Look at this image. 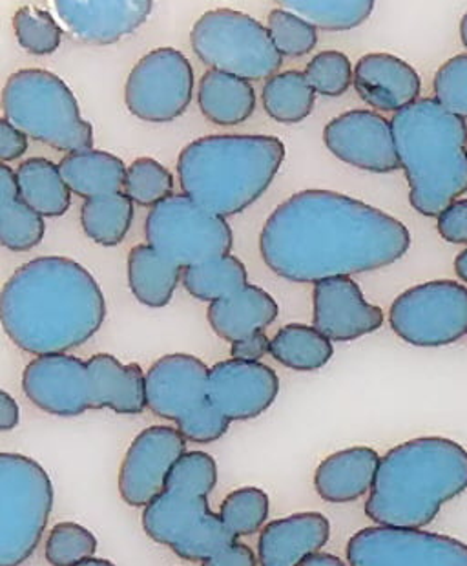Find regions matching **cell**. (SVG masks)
<instances>
[{"instance_id":"obj_46","label":"cell","mask_w":467,"mask_h":566,"mask_svg":"<svg viewBox=\"0 0 467 566\" xmlns=\"http://www.w3.org/2000/svg\"><path fill=\"white\" fill-rule=\"evenodd\" d=\"M21 409L17 400L8 391H0V431H11L19 424Z\"/></svg>"},{"instance_id":"obj_4","label":"cell","mask_w":467,"mask_h":566,"mask_svg":"<svg viewBox=\"0 0 467 566\" xmlns=\"http://www.w3.org/2000/svg\"><path fill=\"white\" fill-rule=\"evenodd\" d=\"M285 159L279 137L263 134H220L189 143L178 158L183 195L214 214H242L256 203Z\"/></svg>"},{"instance_id":"obj_35","label":"cell","mask_w":467,"mask_h":566,"mask_svg":"<svg viewBox=\"0 0 467 566\" xmlns=\"http://www.w3.org/2000/svg\"><path fill=\"white\" fill-rule=\"evenodd\" d=\"M268 512L270 503L267 493L259 488L245 486L229 493L217 514L229 534L237 539L262 532L267 525Z\"/></svg>"},{"instance_id":"obj_17","label":"cell","mask_w":467,"mask_h":566,"mask_svg":"<svg viewBox=\"0 0 467 566\" xmlns=\"http://www.w3.org/2000/svg\"><path fill=\"white\" fill-rule=\"evenodd\" d=\"M323 143L340 161L365 172H396L400 165L393 125L373 111H349L327 123Z\"/></svg>"},{"instance_id":"obj_11","label":"cell","mask_w":467,"mask_h":566,"mask_svg":"<svg viewBox=\"0 0 467 566\" xmlns=\"http://www.w3.org/2000/svg\"><path fill=\"white\" fill-rule=\"evenodd\" d=\"M190 42L201 63L245 81L270 80L284 61L267 27L231 8L203 13L190 32Z\"/></svg>"},{"instance_id":"obj_22","label":"cell","mask_w":467,"mask_h":566,"mask_svg":"<svg viewBox=\"0 0 467 566\" xmlns=\"http://www.w3.org/2000/svg\"><path fill=\"white\" fill-rule=\"evenodd\" d=\"M331 523L318 512L289 515L267 523L257 539L262 566H299L327 545Z\"/></svg>"},{"instance_id":"obj_25","label":"cell","mask_w":467,"mask_h":566,"mask_svg":"<svg viewBox=\"0 0 467 566\" xmlns=\"http://www.w3.org/2000/svg\"><path fill=\"white\" fill-rule=\"evenodd\" d=\"M59 168L70 190L85 200L119 195L125 189L128 170L121 158L94 148L66 154Z\"/></svg>"},{"instance_id":"obj_37","label":"cell","mask_w":467,"mask_h":566,"mask_svg":"<svg viewBox=\"0 0 467 566\" xmlns=\"http://www.w3.org/2000/svg\"><path fill=\"white\" fill-rule=\"evenodd\" d=\"M172 172L153 158H137L131 163L123 192L136 205L156 207L173 196Z\"/></svg>"},{"instance_id":"obj_43","label":"cell","mask_w":467,"mask_h":566,"mask_svg":"<svg viewBox=\"0 0 467 566\" xmlns=\"http://www.w3.org/2000/svg\"><path fill=\"white\" fill-rule=\"evenodd\" d=\"M30 137L2 117L0 122V159L2 165L22 158L28 150Z\"/></svg>"},{"instance_id":"obj_3","label":"cell","mask_w":467,"mask_h":566,"mask_svg":"<svg viewBox=\"0 0 467 566\" xmlns=\"http://www.w3.org/2000/svg\"><path fill=\"white\" fill-rule=\"evenodd\" d=\"M466 490V448L446 437H418L380 459L365 515L380 526L424 528Z\"/></svg>"},{"instance_id":"obj_24","label":"cell","mask_w":467,"mask_h":566,"mask_svg":"<svg viewBox=\"0 0 467 566\" xmlns=\"http://www.w3.org/2000/svg\"><path fill=\"white\" fill-rule=\"evenodd\" d=\"M278 316L276 300L265 289L251 283L240 293L209 305L206 311V318L215 335L231 344L247 338L254 331L273 325Z\"/></svg>"},{"instance_id":"obj_44","label":"cell","mask_w":467,"mask_h":566,"mask_svg":"<svg viewBox=\"0 0 467 566\" xmlns=\"http://www.w3.org/2000/svg\"><path fill=\"white\" fill-rule=\"evenodd\" d=\"M259 559L254 554L253 548L243 543H231L220 552H215L214 556L209 557L206 562L201 563L203 566H257Z\"/></svg>"},{"instance_id":"obj_27","label":"cell","mask_w":467,"mask_h":566,"mask_svg":"<svg viewBox=\"0 0 467 566\" xmlns=\"http://www.w3.org/2000/svg\"><path fill=\"white\" fill-rule=\"evenodd\" d=\"M201 114L220 126L242 125L256 111V92L251 81L209 70L198 86Z\"/></svg>"},{"instance_id":"obj_48","label":"cell","mask_w":467,"mask_h":566,"mask_svg":"<svg viewBox=\"0 0 467 566\" xmlns=\"http://www.w3.org/2000/svg\"><path fill=\"white\" fill-rule=\"evenodd\" d=\"M455 273L458 274V279L467 283V247L455 258Z\"/></svg>"},{"instance_id":"obj_42","label":"cell","mask_w":467,"mask_h":566,"mask_svg":"<svg viewBox=\"0 0 467 566\" xmlns=\"http://www.w3.org/2000/svg\"><path fill=\"white\" fill-rule=\"evenodd\" d=\"M436 229L446 242L467 243V200L453 201L438 218Z\"/></svg>"},{"instance_id":"obj_36","label":"cell","mask_w":467,"mask_h":566,"mask_svg":"<svg viewBox=\"0 0 467 566\" xmlns=\"http://www.w3.org/2000/svg\"><path fill=\"white\" fill-rule=\"evenodd\" d=\"M13 30L19 44L38 57L57 52L63 41V28L50 11L39 6H21L13 17Z\"/></svg>"},{"instance_id":"obj_5","label":"cell","mask_w":467,"mask_h":566,"mask_svg":"<svg viewBox=\"0 0 467 566\" xmlns=\"http://www.w3.org/2000/svg\"><path fill=\"white\" fill-rule=\"evenodd\" d=\"M391 125L411 207L425 218H438L467 192L466 122L424 97L396 112Z\"/></svg>"},{"instance_id":"obj_13","label":"cell","mask_w":467,"mask_h":566,"mask_svg":"<svg viewBox=\"0 0 467 566\" xmlns=\"http://www.w3.org/2000/svg\"><path fill=\"white\" fill-rule=\"evenodd\" d=\"M396 336L416 347H444L467 335V287L433 280L396 296L389 310Z\"/></svg>"},{"instance_id":"obj_31","label":"cell","mask_w":467,"mask_h":566,"mask_svg":"<svg viewBox=\"0 0 467 566\" xmlns=\"http://www.w3.org/2000/svg\"><path fill=\"white\" fill-rule=\"evenodd\" d=\"M181 282L190 296L214 304L247 287L248 274L240 258L226 254L211 262L183 269Z\"/></svg>"},{"instance_id":"obj_51","label":"cell","mask_w":467,"mask_h":566,"mask_svg":"<svg viewBox=\"0 0 467 566\" xmlns=\"http://www.w3.org/2000/svg\"><path fill=\"white\" fill-rule=\"evenodd\" d=\"M466 153H467V147H466Z\"/></svg>"},{"instance_id":"obj_39","label":"cell","mask_w":467,"mask_h":566,"mask_svg":"<svg viewBox=\"0 0 467 566\" xmlns=\"http://www.w3.org/2000/svg\"><path fill=\"white\" fill-rule=\"evenodd\" d=\"M267 30L282 57H304L318 44V30L279 6L268 13Z\"/></svg>"},{"instance_id":"obj_38","label":"cell","mask_w":467,"mask_h":566,"mask_svg":"<svg viewBox=\"0 0 467 566\" xmlns=\"http://www.w3.org/2000/svg\"><path fill=\"white\" fill-rule=\"evenodd\" d=\"M97 551L95 535L74 521L53 526L44 545V557L52 566H75L94 557Z\"/></svg>"},{"instance_id":"obj_19","label":"cell","mask_w":467,"mask_h":566,"mask_svg":"<svg viewBox=\"0 0 467 566\" xmlns=\"http://www.w3.org/2000/svg\"><path fill=\"white\" fill-rule=\"evenodd\" d=\"M385 321L351 276L323 280L312 291V325L331 342H351L379 331Z\"/></svg>"},{"instance_id":"obj_34","label":"cell","mask_w":467,"mask_h":566,"mask_svg":"<svg viewBox=\"0 0 467 566\" xmlns=\"http://www.w3.org/2000/svg\"><path fill=\"white\" fill-rule=\"evenodd\" d=\"M293 11L316 30L349 32L362 27L374 10L373 0H285L279 4Z\"/></svg>"},{"instance_id":"obj_40","label":"cell","mask_w":467,"mask_h":566,"mask_svg":"<svg viewBox=\"0 0 467 566\" xmlns=\"http://www.w3.org/2000/svg\"><path fill=\"white\" fill-rule=\"evenodd\" d=\"M304 74L316 94L323 97H340L354 84L351 59L337 50H326L315 55Z\"/></svg>"},{"instance_id":"obj_29","label":"cell","mask_w":467,"mask_h":566,"mask_svg":"<svg viewBox=\"0 0 467 566\" xmlns=\"http://www.w3.org/2000/svg\"><path fill=\"white\" fill-rule=\"evenodd\" d=\"M22 200L44 218H61L72 205V190L63 172L46 158H30L15 170Z\"/></svg>"},{"instance_id":"obj_2","label":"cell","mask_w":467,"mask_h":566,"mask_svg":"<svg viewBox=\"0 0 467 566\" xmlns=\"http://www.w3.org/2000/svg\"><path fill=\"white\" fill-rule=\"evenodd\" d=\"M0 318L22 352L66 355L105 324V294L94 274L72 258H33L4 283Z\"/></svg>"},{"instance_id":"obj_26","label":"cell","mask_w":467,"mask_h":566,"mask_svg":"<svg viewBox=\"0 0 467 566\" xmlns=\"http://www.w3.org/2000/svg\"><path fill=\"white\" fill-rule=\"evenodd\" d=\"M127 271L131 294L152 310L169 305L183 279V268L148 243H139L128 252Z\"/></svg>"},{"instance_id":"obj_21","label":"cell","mask_w":467,"mask_h":566,"mask_svg":"<svg viewBox=\"0 0 467 566\" xmlns=\"http://www.w3.org/2000/svg\"><path fill=\"white\" fill-rule=\"evenodd\" d=\"M352 86L369 106L396 114L421 99L422 80L410 63L393 53H368L354 66Z\"/></svg>"},{"instance_id":"obj_16","label":"cell","mask_w":467,"mask_h":566,"mask_svg":"<svg viewBox=\"0 0 467 566\" xmlns=\"http://www.w3.org/2000/svg\"><path fill=\"white\" fill-rule=\"evenodd\" d=\"M187 439L172 426H150L131 441L119 468V493L134 509L148 504L164 492L176 462L187 453Z\"/></svg>"},{"instance_id":"obj_49","label":"cell","mask_w":467,"mask_h":566,"mask_svg":"<svg viewBox=\"0 0 467 566\" xmlns=\"http://www.w3.org/2000/svg\"><path fill=\"white\" fill-rule=\"evenodd\" d=\"M75 566H116L114 563L106 562V559H97V557H92V559H86V562L79 563V565Z\"/></svg>"},{"instance_id":"obj_32","label":"cell","mask_w":467,"mask_h":566,"mask_svg":"<svg viewBox=\"0 0 467 566\" xmlns=\"http://www.w3.org/2000/svg\"><path fill=\"white\" fill-rule=\"evenodd\" d=\"M263 108L274 122L296 125L312 114L316 92L304 72L287 70L263 84Z\"/></svg>"},{"instance_id":"obj_20","label":"cell","mask_w":467,"mask_h":566,"mask_svg":"<svg viewBox=\"0 0 467 566\" xmlns=\"http://www.w3.org/2000/svg\"><path fill=\"white\" fill-rule=\"evenodd\" d=\"M150 0H57L61 21L88 44H114L137 32L152 13Z\"/></svg>"},{"instance_id":"obj_47","label":"cell","mask_w":467,"mask_h":566,"mask_svg":"<svg viewBox=\"0 0 467 566\" xmlns=\"http://www.w3.org/2000/svg\"><path fill=\"white\" fill-rule=\"evenodd\" d=\"M299 566H347L341 562L340 557L326 554V552H318L315 556L307 557Z\"/></svg>"},{"instance_id":"obj_8","label":"cell","mask_w":467,"mask_h":566,"mask_svg":"<svg viewBox=\"0 0 467 566\" xmlns=\"http://www.w3.org/2000/svg\"><path fill=\"white\" fill-rule=\"evenodd\" d=\"M2 112L30 139L59 153L94 147V128L81 116L77 97L50 70L22 69L11 74L2 90Z\"/></svg>"},{"instance_id":"obj_14","label":"cell","mask_w":467,"mask_h":566,"mask_svg":"<svg viewBox=\"0 0 467 566\" xmlns=\"http://www.w3.org/2000/svg\"><path fill=\"white\" fill-rule=\"evenodd\" d=\"M194 97V69L183 52L164 46L137 61L125 84L131 116L170 123L183 116Z\"/></svg>"},{"instance_id":"obj_15","label":"cell","mask_w":467,"mask_h":566,"mask_svg":"<svg viewBox=\"0 0 467 566\" xmlns=\"http://www.w3.org/2000/svg\"><path fill=\"white\" fill-rule=\"evenodd\" d=\"M349 566H467V545L424 528L368 526L346 548Z\"/></svg>"},{"instance_id":"obj_28","label":"cell","mask_w":467,"mask_h":566,"mask_svg":"<svg viewBox=\"0 0 467 566\" xmlns=\"http://www.w3.org/2000/svg\"><path fill=\"white\" fill-rule=\"evenodd\" d=\"M46 234L44 216L22 200L17 174L8 165L0 167V242L13 252L32 251Z\"/></svg>"},{"instance_id":"obj_1","label":"cell","mask_w":467,"mask_h":566,"mask_svg":"<svg viewBox=\"0 0 467 566\" xmlns=\"http://www.w3.org/2000/svg\"><path fill=\"white\" fill-rule=\"evenodd\" d=\"M410 247V229L394 216L326 189L287 198L259 234V254L276 276L315 285L393 265Z\"/></svg>"},{"instance_id":"obj_33","label":"cell","mask_w":467,"mask_h":566,"mask_svg":"<svg viewBox=\"0 0 467 566\" xmlns=\"http://www.w3.org/2000/svg\"><path fill=\"white\" fill-rule=\"evenodd\" d=\"M134 205L125 192L86 200L81 207L83 231L97 245H119L130 231Z\"/></svg>"},{"instance_id":"obj_6","label":"cell","mask_w":467,"mask_h":566,"mask_svg":"<svg viewBox=\"0 0 467 566\" xmlns=\"http://www.w3.org/2000/svg\"><path fill=\"white\" fill-rule=\"evenodd\" d=\"M22 389L39 409L55 417H79L88 409L139 415L147 409V373L108 353L88 360L46 355L28 364Z\"/></svg>"},{"instance_id":"obj_10","label":"cell","mask_w":467,"mask_h":566,"mask_svg":"<svg viewBox=\"0 0 467 566\" xmlns=\"http://www.w3.org/2000/svg\"><path fill=\"white\" fill-rule=\"evenodd\" d=\"M52 510L46 470L21 453H0V566H21L33 556Z\"/></svg>"},{"instance_id":"obj_7","label":"cell","mask_w":467,"mask_h":566,"mask_svg":"<svg viewBox=\"0 0 467 566\" xmlns=\"http://www.w3.org/2000/svg\"><path fill=\"white\" fill-rule=\"evenodd\" d=\"M217 484V464L205 451H187L172 468L164 492L142 510L150 539L169 546L184 562L203 563L234 543L209 495Z\"/></svg>"},{"instance_id":"obj_30","label":"cell","mask_w":467,"mask_h":566,"mask_svg":"<svg viewBox=\"0 0 467 566\" xmlns=\"http://www.w3.org/2000/svg\"><path fill=\"white\" fill-rule=\"evenodd\" d=\"M270 355L295 371H318L331 360L335 347L315 325L289 324L270 340Z\"/></svg>"},{"instance_id":"obj_23","label":"cell","mask_w":467,"mask_h":566,"mask_svg":"<svg viewBox=\"0 0 467 566\" xmlns=\"http://www.w3.org/2000/svg\"><path fill=\"white\" fill-rule=\"evenodd\" d=\"M379 451L368 446H352L337 451L316 468V493L327 503L346 504L358 501L373 490L379 472Z\"/></svg>"},{"instance_id":"obj_50","label":"cell","mask_w":467,"mask_h":566,"mask_svg":"<svg viewBox=\"0 0 467 566\" xmlns=\"http://www.w3.org/2000/svg\"><path fill=\"white\" fill-rule=\"evenodd\" d=\"M460 39H463L464 46L467 48V11L464 13L463 21H460Z\"/></svg>"},{"instance_id":"obj_12","label":"cell","mask_w":467,"mask_h":566,"mask_svg":"<svg viewBox=\"0 0 467 566\" xmlns=\"http://www.w3.org/2000/svg\"><path fill=\"white\" fill-rule=\"evenodd\" d=\"M148 245L178 263L192 268L231 254L234 234L217 216L187 195H173L148 212L145 221Z\"/></svg>"},{"instance_id":"obj_9","label":"cell","mask_w":467,"mask_h":566,"mask_svg":"<svg viewBox=\"0 0 467 566\" xmlns=\"http://www.w3.org/2000/svg\"><path fill=\"white\" fill-rule=\"evenodd\" d=\"M211 367L194 355H164L147 371V408L156 417L176 422L187 441H220L231 422L212 406Z\"/></svg>"},{"instance_id":"obj_18","label":"cell","mask_w":467,"mask_h":566,"mask_svg":"<svg viewBox=\"0 0 467 566\" xmlns=\"http://www.w3.org/2000/svg\"><path fill=\"white\" fill-rule=\"evenodd\" d=\"M279 378L273 367L229 358L211 367V402L229 422L253 420L278 399Z\"/></svg>"},{"instance_id":"obj_45","label":"cell","mask_w":467,"mask_h":566,"mask_svg":"<svg viewBox=\"0 0 467 566\" xmlns=\"http://www.w3.org/2000/svg\"><path fill=\"white\" fill-rule=\"evenodd\" d=\"M268 353H270V340H268L265 329L254 331L253 335H248L243 340L234 342L231 347L232 358L251 360V363H259Z\"/></svg>"},{"instance_id":"obj_41","label":"cell","mask_w":467,"mask_h":566,"mask_svg":"<svg viewBox=\"0 0 467 566\" xmlns=\"http://www.w3.org/2000/svg\"><path fill=\"white\" fill-rule=\"evenodd\" d=\"M435 99L455 116L467 119V53L447 59L433 81Z\"/></svg>"}]
</instances>
